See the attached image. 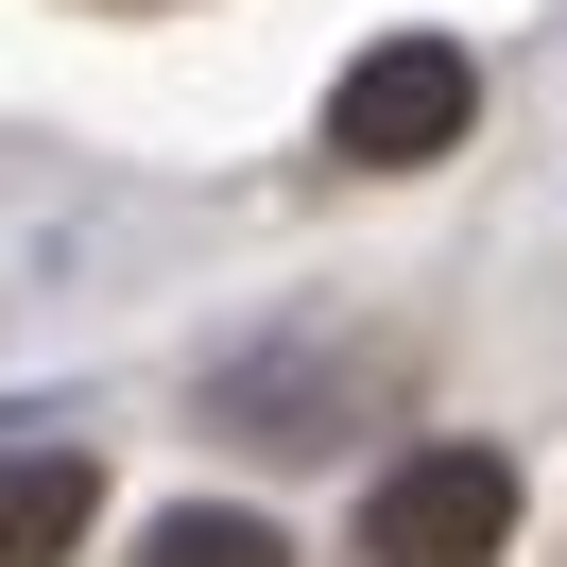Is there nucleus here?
Returning a JSON list of instances; mask_svg holds the SVG:
<instances>
[{
  "label": "nucleus",
  "instance_id": "obj_5",
  "mask_svg": "<svg viewBox=\"0 0 567 567\" xmlns=\"http://www.w3.org/2000/svg\"><path fill=\"white\" fill-rule=\"evenodd\" d=\"M121 18H155V0H121Z\"/></svg>",
  "mask_w": 567,
  "mask_h": 567
},
{
  "label": "nucleus",
  "instance_id": "obj_1",
  "mask_svg": "<svg viewBox=\"0 0 567 567\" xmlns=\"http://www.w3.org/2000/svg\"><path fill=\"white\" fill-rule=\"evenodd\" d=\"M464 121H482V70H464L447 35H395V52H361V70L327 86V155H344V173H430Z\"/></svg>",
  "mask_w": 567,
  "mask_h": 567
},
{
  "label": "nucleus",
  "instance_id": "obj_2",
  "mask_svg": "<svg viewBox=\"0 0 567 567\" xmlns=\"http://www.w3.org/2000/svg\"><path fill=\"white\" fill-rule=\"evenodd\" d=\"M361 550L379 567H498L516 550V464L498 447H413L379 498H361Z\"/></svg>",
  "mask_w": 567,
  "mask_h": 567
},
{
  "label": "nucleus",
  "instance_id": "obj_3",
  "mask_svg": "<svg viewBox=\"0 0 567 567\" xmlns=\"http://www.w3.org/2000/svg\"><path fill=\"white\" fill-rule=\"evenodd\" d=\"M86 516H104V464L86 447H18L0 464V567H70Z\"/></svg>",
  "mask_w": 567,
  "mask_h": 567
},
{
  "label": "nucleus",
  "instance_id": "obj_4",
  "mask_svg": "<svg viewBox=\"0 0 567 567\" xmlns=\"http://www.w3.org/2000/svg\"><path fill=\"white\" fill-rule=\"evenodd\" d=\"M138 567H292V550H276V516H224V498H189V516H155V533H138Z\"/></svg>",
  "mask_w": 567,
  "mask_h": 567
}]
</instances>
